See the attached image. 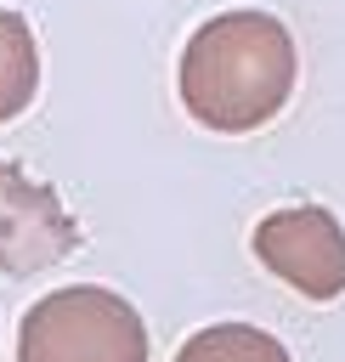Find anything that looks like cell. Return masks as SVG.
I'll use <instances>...</instances> for the list:
<instances>
[{
    "mask_svg": "<svg viewBox=\"0 0 345 362\" xmlns=\"http://www.w3.org/2000/svg\"><path fill=\"white\" fill-rule=\"evenodd\" d=\"M294 79H300V51L288 23L255 6L215 11L209 23H198L175 68L181 107L215 136H249L271 124L288 107Z\"/></svg>",
    "mask_w": 345,
    "mask_h": 362,
    "instance_id": "cell-1",
    "label": "cell"
},
{
    "mask_svg": "<svg viewBox=\"0 0 345 362\" xmlns=\"http://www.w3.org/2000/svg\"><path fill=\"white\" fill-rule=\"evenodd\" d=\"M17 362H147V322L102 283L51 288L17 328Z\"/></svg>",
    "mask_w": 345,
    "mask_h": 362,
    "instance_id": "cell-2",
    "label": "cell"
},
{
    "mask_svg": "<svg viewBox=\"0 0 345 362\" xmlns=\"http://www.w3.org/2000/svg\"><path fill=\"white\" fill-rule=\"evenodd\" d=\"M255 260L288 283L305 300H339L345 294V226L322 204H288L260 215L255 226Z\"/></svg>",
    "mask_w": 345,
    "mask_h": 362,
    "instance_id": "cell-3",
    "label": "cell"
},
{
    "mask_svg": "<svg viewBox=\"0 0 345 362\" xmlns=\"http://www.w3.org/2000/svg\"><path fill=\"white\" fill-rule=\"evenodd\" d=\"M74 249H79V221L68 215V204L28 170L0 158V272L11 277L51 272Z\"/></svg>",
    "mask_w": 345,
    "mask_h": 362,
    "instance_id": "cell-4",
    "label": "cell"
},
{
    "mask_svg": "<svg viewBox=\"0 0 345 362\" xmlns=\"http://www.w3.org/2000/svg\"><path fill=\"white\" fill-rule=\"evenodd\" d=\"M40 90V45L23 11L0 6V124H11Z\"/></svg>",
    "mask_w": 345,
    "mask_h": 362,
    "instance_id": "cell-5",
    "label": "cell"
},
{
    "mask_svg": "<svg viewBox=\"0 0 345 362\" xmlns=\"http://www.w3.org/2000/svg\"><path fill=\"white\" fill-rule=\"evenodd\" d=\"M175 362H294L288 345L255 322H215V328H198Z\"/></svg>",
    "mask_w": 345,
    "mask_h": 362,
    "instance_id": "cell-6",
    "label": "cell"
}]
</instances>
